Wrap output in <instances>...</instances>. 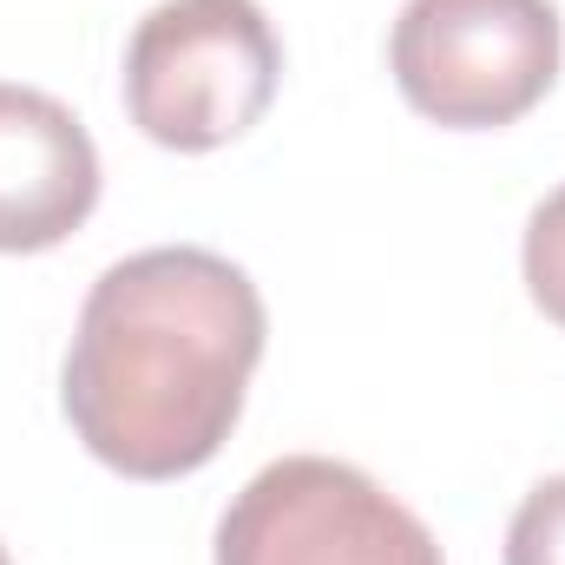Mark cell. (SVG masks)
Returning <instances> with one entry per match:
<instances>
[{"mask_svg": "<svg viewBox=\"0 0 565 565\" xmlns=\"http://www.w3.org/2000/svg\"><path fill=\"white\" fill-rule=\"evenodd\" d=\"M264 296L217 250H139L93 282L60 402L66 422L126 480H178L217 460L264 362Z\"/></svg>", "mask_w": 565, "mask_h": 565, "instance_id": "6da1fadb", "label": "cell"}, {"mask_svg": "<svg viewBox=\"0 0 565 565\" xmlns=\"http://www.w3.org/2000/svg\"><path fill=\"white\" fill-rule=\"evenodd\" d=\"M282 79V46L257 0H158L126 46V113L164 151L244 139Z\"/></svg>", "mask_w": 565, "mask_h": 565, "instance_id": "7a4b0ae2", "label": "cell"}, {"mask_svg": "<svg viewBox=\"0 0 565 565\" xmlns=\"http://www.w3.org/2000/svg\"><path fill=\"white\" fill-rule=\"evenodd\" d=\"M559 53L553 0H408L388 40L402 99L454 132L526 119L559 79Z\"/></svg>", "mask_w": 565, "mask_h": 565, "instance_id": "3957f363", "label": "cell"}, {"mask_svg": "<svg viewBox=\"0 0 565 565\" xmlns=\"http://www.w3.org/2000/svg\"><path fill=\"white\" fill-rule=\"evenodd\" d=\"M217 565H440V546L362 467L289 454L217 520Z\"/></svg>", "mask_w": 565, "mask_h": 565, "instance_id": "277c9868", "label": "cell"}, {"mask_svg": "<svg viewBox=\"0 0 565 565\" xmlns=\"http://www.w3.org/2000/svg\"><path fill=\"white\" fill-rule=\"evenodd\" d=\"M99 204V151L40 86H0V257L66 244Z\"/></svg>", "mask_w": 565, "mask_h": 565, "instance_id": "5b68a950", "label": "cell"}, {"mask_svg": "<svg viewBox=\"0 0 565 565\" xmlns=\"http://www.w3.org/2000/svg\"><path fill=\"white\" fill-rule=\"evenodd\" d=\"M526 289L546 309V322L565 329V184L533 211V224H526Z\"/></svg>", "mask_w": 565, "mask_h": 565, "instance_id": "8992f818", "label": "cell"}, {"mask_svg": "<svg viewBox=\"0 0 565 565\" xmlns=\"http://www.w3.org/2000/svg\"><path fill=\"white\" fill-rule=\"evenodd\" d=\"M507 565H565V473L520 500L507 526Z\"/></svg>", "mask_w": 565, "mask_h": 565, "instance_id": "52a82bcc", "label": "cell"}, {"mask_svg": "<svg viewBox=\"0 0 565 565\" xmlns=\"http://www.w3.org/2000/svg\"><path fill=\"white\" fill-rule=\"evenodd\" d=\"M0 565H13V559H7V546H0Z\"/></svg>", "mask_w": 565, "mask_h": 565, "instance_id": "ba28073f", "label": "cell"}]
</instances>
